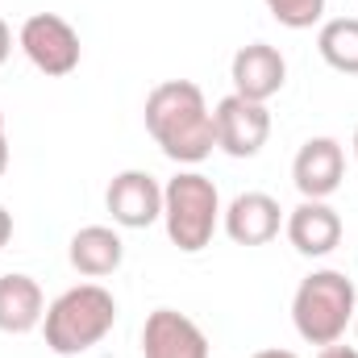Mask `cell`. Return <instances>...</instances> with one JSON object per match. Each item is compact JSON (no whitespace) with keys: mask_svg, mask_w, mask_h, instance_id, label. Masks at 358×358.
Returning <instances> with one entry per match:
<instances>
[{"mask_svg":"<svg viewBox=\"0 0 358 358\" xmlns=\"http://www.w3.org/2000/svg\"><path fill=\"white\" fill-rule=\"evenodd\" d=\"M67 263L84 279H104L125 263V242L113 225H84L67 242Z\"/></svg>","mask_w":358,"mask_h":358,"instance_id":"4fadbf2b","label":"cell"},{"mask_svg":"<svg viewBox=\"0 0 358 358\" xmlns=\"http://www.w3.org/2000/svg\"><path fill=\"white\" fill-rule=\"evenodd\" d=\"M283 29H313L325 17V0H263Z\"/></svg>","mask_w":358,"mask_h":358,"instance_id":"2e32d148","label":"cell"},{"mask_svg":"<svg viewBox=\"0 0 358 358\" xmlns=\"http://www.w3.org/2000/svg\"><path fill=\"white\" fill-rule=\"evenodd\" d=\"M142 358H208V338L179 308H155L142 325Z\"/></svg>","mask_w":358,"mask_h":358,"instance_id":"9c48e42d","label":"cell"},{"mask_svg":"<svg viewBox=\"0 0 358 358\" xmlns=\"http://www.w3.org/2000/svg\"><path fill=\"white\" fill-rule=\"evenodd\" d=\"M221 225H225L229 242H238V246H267L279 238L283 208L267 192H242L221 208Z\"/></svg>","mask_w":358,"mask_h":358,"instance_id":"30bf717a","label":"cell"},{"mask_svg":"<svg viewBox=\"0 0 358 358\" xmlns=\"http://www.w3.org/2000/svg\"><path fill=\"white\" fill-rule=\"evenodd\" d=\"M229 80H234V92H238V96L267 104L271 96H279L283 84H287V59H283L271 42H250V46H242V50L234 55Z\"/></svg>","mask_w":358,"mask_h":358,"instance_id":"8fae6325","label":"cell"},{"mask_svg":"<svg viewBox=\"0 0 358 358\" xmlns=\"http://www.w3.org/2000/svg\"><path fill=\"white\" fill-rule=\"evenodd\" d=\"M17 46L50 80L71 76L80 67V59H84V46H80L76 25L67 17H59V13H34V17H25L21 21V34H17Z\"/></svg>","mask_w":358,"mask_h":358,"instance_id":"5b68a950","label":"cell"},{"mask_svg":"<svg viewBox=\"0 0 358 358\" xmlns=\"http://www.w3.org/2000/svg\"><path fill=\"white\" fill-rule=\"evenodd\" d=\"M213 125H217V150H225L229 159H255L271 138L267 104L246 100V96H238V92H229V96L217 100Z\"/></svg>","mask_w":358,"mask_h":358,"instance_id":"8992f818","label":"cell"},{"mask_svg":"<svg viewBox=\"0 0 358 358\" xmlns=\"http://www.w3.org/2000/svg\"><path fill=\"white\" fill-rule=\"evenodd\" d=\"M355 155H358V129H355Z\"/></svg>","mask_w":358,"mask_h":358,"instance_id":"603a6c76","label":"cell"},{"mask_svg":"<svg viewBox=\"0 0 358 358\" xmlns=\"http://www.w3.org/2000/svg\"><path fill=\"white\" fill-rule=\"evenodd\" d=\"M46 317V296L38 287L34 275H21V271H8L0 275V334H29L38 329Z\"/></svg>","mask_w":358,"mask_h":358,"instance_id":"5bb4252c","label":"cell"},{"mask_svg":"<svg viewBox=\"0 0 358 358\" xmlns=\"http://www.w3.org/2000/svg\"><path fill=\"white\" fill-rule=\"evenodd\" d=\"M250 358H300V355H292V350H279V346H271V350H259V355H250Z\"/></svg>","mask_w":358,"mask_h":358,"instance_id":"44dd1931","label":"cell"},{"mask_svg":"<svg viewBox=\"0 0 358 358\" xmlns=\"http://www.w3.org/2000/svg\"><path fill=\"white\" fill-rule=\"evenodd\" d=\"M283 229H287V242L296 246V255H304V259H325L342 246V217L325 200H300L287 213Z\"/></svg>","mask_w":358,"mask_h":358,"instance_id":"7c38bea8","label":"cell"},{"mask_svg":"<svg viewBox=\"0 0 358 358\" xmlns=\"http://www.w3.org/2000/svg\"><path fill=\"white\" fill-rule=\"evenodd\" d=\"M142 117H146V134L155 138V146L179 167H196L217 150L213 108H208L200 84H192V80L155 84Z\"/></svg>","mask_w":358,"mask_h":358,"instance_id":"6da1fadb","label":"cell"},{"mask_svg":"<svg viewBox=\"0 0 358 358\" xmlns=\"http://www.w3.org/2000/svg\"><path fill=\"white\" fill-rule=\"evenodd\" d=\"M355 334H358V308H355Z\"/></svg>","mask_w":358,"mask_h":358,"instance_id":"7402d4cb","label":"cell"},{"mask_svg":"<svg viewBox=\"0 0 358 358\" xmlns=\"http://www.w3.org/2000/svg\"><path fill=\"white\" fill-rule=\"evenodd\" d=\"M317 50L338 76H358V17H334L317 29Z\"/></svg>","mask_w":358,"mask_h":358,"instance_id":"9a60e30c","label":"cell"},{"mask_svg":"<svg viewBox=\"0 0 358 358\" xmlns=\"http://www.w3.org/2000/svg\"><path fill=\"white\" fill-rule=\"evenodd\" d=\"M104 208L113 217V225L121 229H150L155 221H163V183L150 171H121L113 176L108 192H104Z\"/></svg>","mask_w":358,"mask_h":358,"instance_id":"52a82bcc","label":"cell"},{"mask_svg":"<svg viewBox=\"0 0 358 358\" xmlns=\"http://www.w3.org/2000/svg\"><path fill=\"white\" fill-rule=\"evenodd\" d=\"M163 225L171 246L183 255H200L221 225V192L200 171H179L163 187Z\"/></svg>","mask_w":358,"mask_h":358,"instance_id":"277c9868","label":"cell"},{"mask_svg":"<svg viewBox=\"0 0 358 358\" xmlns=\"http://www.w3.org/2000/svg\"><path fill=\"white\" fill-rule=\"evenodd\" d=\"M113 325H117V300L100 283L67 287L63 296H55L46 304V317H42L46 346L59 358H76L92 346H100L113 334Z\"/></svg>","mask_w":358,"mask_h":358,"instance_id":"7a4b0ae2","label":"cell"},{"mask_svg":"<svg viewBox=\"0 0 358 358\" xmlns=\"http://www.w3.org/2000/svg\"><path fill=\"white\" fill-rule=\"evenodd\" d=\"M346 179V150L338 138H308L292 159V183L304 200H329Z\"/></svg>","mask_w":358,"mask_h":358,"instance_id":"ba28073f","label":"cell"},{"mask_svg":"<svg viewBox=\"0 0 358 358\" xmlns=\"http://www.w3.org/2000/svg\"><path fill=\"white\" fill-rule=\"evenodd\" d=\"M8 171V138H4V113H0V176Z\"/></svg>","mask_w":358,"mask_h":358,"instance_id":"ffe728a7","label":"cell"},{"mask_svg":"<svg viewBox=\"0 0 358 358\" xmlns=\"http://www.w3.org/2000/svg\"><path fill=\"white\" fill-rule=\"evenodd\" d=\"M355 308L358 292L350 275L325 267L300 279V287L292 296V325L308 346H334L355 325Z\"/></svg>","mask_w":358,"mask_h":358,"instance_id":"3957f363","label":"cell"},{"mask_svg":"<svg viewBox=\"0 0 358 358\" xmlns=\"http://www.w3.org/2000/svg\"><path fill=\"white\" fill-rule=\"evenodd\" d=\"M317 358H358V350L355 346H338V342H334V346H321Z\"/></svg>","mask_w":358,"mask_h":358,"instance_id":"e0dca14e","label":"cell"},{"mask_svg":"<svg viewBox=\"0 0 358 358\" xmlns=\"http://www.w3.org/2000/svg\"><path fill=\"white\" fill-rule=\"evenodd\" d=\"M13 55V29H8V21L0 17V63Z\"/></svg>","mask_w":358,"mask_h":358,"instance_id":"ac0fdd59","label":"cell"},{"mask_svg":"<svg viewBox=\"0 0 358 358\" xmlns=\"http://www.w3.org/2000/svg\"><path fill=\"white\" fill-rule=\"evenodd\" d=\"M8 238H13V213L0 204V250L8 246Z\"/></svg>","mask_w":358,"mask_h":358,"instance_id":"d6986e66","label":"cell"}]
</instances>
